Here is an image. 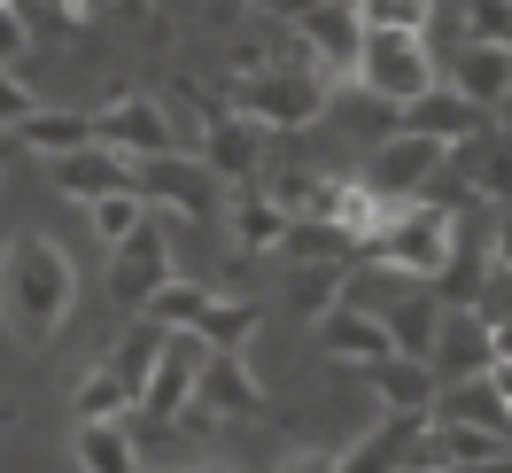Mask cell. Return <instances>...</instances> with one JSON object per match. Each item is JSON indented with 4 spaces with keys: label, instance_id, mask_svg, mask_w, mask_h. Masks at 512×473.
Wrapping results in <instances>:
<instances>
[{
    "label": "cell",
    "instance_id": "cell-1",
    "mask_svg": "<svg viewBox=\"0 0 512 473\" xmlns=\"http://www.w3.org/2000/svg\"><path fill=\"white\" fill-rule=\"evenodd\" d=\"M70 303H78V272H70V256L55 249L47 233L8 241V256H0V326H8L24 349H47L55 334H63Z\"/></svg>",
    "mask_w": 512,
    "mask_h": 473
},
{
    "label": "cell",
    "instance_id": "cell-2",
    "mask_svg": "<svg viewBox=\"0 0 512 473\" xmlns=\"http://www.w3.org/2000/svg\"><path fill=\"white\" fill-rule=\"evenodd\" d=\"M326 94H334V78H319L303 55H295V63H256V70L233 78V109L256 117V125H272V132L319 125V117H326Z\"/></svg>",
    "mask_w": 512,
    "mask_h": 473
},
{
    "label": "cell",
    "instance_id": "cell-3",
    "mask_svg": "<svg viewBox=\"0 0 512 473\" xmlns=\"http://www.w3.org/2000/svg\"><path fill=\"white\" fill-rule=\"evenodd\" d=\"M450 249H458V218H450L443 202H427V194L396 202V210H388V225L365 241V256H381V264L412 272V280H443Z\"/></svg>",
    "mask_w": 512,
    "mask_h": 473
},
{
    "label": "cell",
    "instance_id": "cell-4",
    "mask_svg": "<svg viewBox=\"0 0 512 473\" xmlns=\"http://www.w3.org/2000/svg\"><path fill=\"white\" fill-rule=\"evenodd\" d=\"M148 318H163V326H187V334H202L210 349H241V342L256 334V318H264V311H256L249 295H218V287L179 280V272H171V280L148 295Z\"/></svg>",
    "mask_w": 512,
    "mask_h": 473
},
{
    "label": "cell",
    "instance_id": "cell-5",
    "mask_svg": "<svg viewBox=\"0 0 512 473\" xmlns=\"http://www.w3.org/2000/svg\"><path fill=\"white\" fill-rule=\"evenodd\" d=\"M350 78H357V86H373V94H388L396 109H404V101H419L443 70H435V55H427V32H365Z\"/></svg>",
    "mask_w": 512,
    "mask_h": 473
},
{
    "label": "cell",
    "instance_id": "cell-6",
    "mask_svg": "<svg viewBox=\"0 0 512 473\" xmlns=\"http://www.w3.org/2000/svg\"><path fill=\"white\" fill-rule=\"evenodd\" d=\"M443 163H450L443 140H427V132L396 125L388 140H373V156H365V171H357V179L381 194V202H412V194H427L435 179H443Z\"/></svg>",
    "mask_w": 512,
    "mask_h": 473
},
{
    "label": "cell",
    "instance_id": "cell-7",
    "mask_svg": "<svg viewBox=\"0 0 512 473\" xmlns=\"http://www.w3.org/2000/svg\"><path fill=\"white\" fill-rule=\"evenodd\" d=\"M132 179L148 194V210H171V218H218V171L202 156H179V148H163V156H140L132 163Z\"/></svg>",
    "mask_w": 512,
    "mask_h": 473
},
{
    "label": "cell",
    "instance_id": "cell-8",
    "mask_svg": "<svg viewBox=\"0 0 512 473\" xmlns=\"http://www.w3.org/2000/svg\"><path fill=\"white\" fill-rule=\"evenodd\" d=\"M163 280H171V233H163L156 210H148V218L109 249V303L132 318V311H148V295H156Z\"/></svg>",
    "mask_w": 512,
    "mask_h": 473
},
{
    "label": "cell",
    "instance_id": "cell-9",
    "mask_svg": "<svg viewBox=\"0 0 512 473\" xmlns=\"http://www.w3.org/2000/svg\"><path fill=\"white\" fill-rule=\"evenodd\" d=\"M202 357H210V342H202V334H187V326H171V342H163V357H156V373H148V388H140L132 419L171 427V419L194 404V373H202Z\"/></svg>",
    "mask_w": 512,
    "mask_h": 473
},
{
    "label": "cell",
    "instance_id": "cell-10",
    "mask_svg": "<svg viewBox=\"0 0 512 473\" xmlns=\"http://www.w3.org/2000/svg\"><path fill=\"white\" fill-rule=\"evenodd\" d=\"M94 140L101 148H117V156H163V148H179V132H171V109L148 94H117L94 109Z\"/></svg>",
    "mask_w": 512,
    "mask_h": 473
},
{
    "label": "cell",
    "instance_id": "cell-11",
    "mask_svg": "<svg viewBox=\"0 0 512 473\" xmlns=\"http://www.w3.org/2000/svg\"><path fill=\"white\" fill-rule=\"evenodd\" d=\"M295 39H303V55H311L319 78H350L357 47H365V16H357V0H319V8L295 16Z\"/></svg>",
    "mask_w": 512,
    "mask_h": 473
},
{
    "label": "cell",
    "instance_id": "cell-12",
    "mask_svg": "<svg viewBox=\"0 0 512 473\" xmlns=\"http://www.w3.org/2000/svg\"><path fill=\"white\" fill-rule=\"evenodd\" d=\"M194 411L210 419H264V380L249 373L241 349H210L202 373H194Z\"/></svg>",
    "mask_w": 512,
    "mask_h": 473
},
{
    "label": "cell",
    "instance_id": "cell-13",
    "mask_svg": "<svg viewBox=\"0 0 512 473\" xmlns=\"http://www.w3.org/2000/svg\"><path fill=\"white\" fill-rule=\"evenodd\" d=\"M264 140H272V125H256L241 109H218V117L202 125V163L218 171L225 187H249L256 171H264Z\"/></svg>",
    "mask_w": 512,
    "mask_h": 473
},
{
    "label": "cell",
    "instance_id": "cell-14",
    "mask_svg": "<svg viewBox=\"0 0 512 473\" xmlns=\"http://www.w3.org/2000/svg\"><path fill=\"white\" fill-rule=\"evenodd\" d=\"M512 458V435H497V427H474V419H427V435H419L412 466H505Z\"/></svg>",
    "mask_w": 512,
    "mask_h": 473
},
{
    "label": "cell",
    "instance_id": "cell-15",
    "mask_svg": "<svg viewBox=\"0 0 512 473\" xmlns=\"http://www.w3.org/2000/svg\"><path fill=\"white\" fill-rule=\"evenodd\" d=\"M489 357H497V342H489V318H481L474 303H443V326H435L427 365H435L443 380H466V373H489Z\"/></svg>",
    "mask_w": 512,
    "mask_h": 473
},
{
    "label": "cell",
    "instance_id": "cell-16",
    "mask_svg": "<svg viewBox=\"0 0 512 473\" xmlns=\"http://www.w3.org/2000/svg\"><path fill=\"white\" fill-rule=\"evenodd\" d=\"M319 349L326 357H342V365H373V357H388L396 349V334H388L381 311H365V303H326L319 311Z\"/></svg>",
    "mask_w": 512,
    "mask_h": 473
},
{
    "label": "cell",
    "instance_id": "cell-17",
    "mask_svg": "<svg viewBox=\"0 0 512 473\" xmlns=\"http://www.w3.org/2000/svg\"><path fill=\"white\" fill-rule=\"evenodd\" d=\"M47 179H55L70 202H101V194H117V187H140V179H132V156L101 148V140L70 148V156H47Z\"/></svg>",
    "mask_w": 512,
    "mask_h": 473
},
{
    "label": "cell",
    "instance_id": "cell-18",
    "mask_svg": "<svg viewBox=\"0 0 512 473\" xmlns=\"http://www.w3.org/2000/svg\"><path fill=\"white\" fill-rule=\"evenodd\" d=\"M357 373H365V388H373L388 411H435V388H443V373H435L427 357H412V349H388V357L357 365Z\"/></svg>",
    "mask_w": 512,
    "mask_h": 473
},
{
    "label": "cell",
    "instance_id": "cell-19",
    "mask_svg": "<svg viewBox=\"0 0 512 473\" xmlns=\"http://www.w3.org/2000/svg\"><path fill=\"white\" fill-rule=\"evenodd\" d=\"M450 163H458V187L481 194V202H512V132H466L458 148H450Z\"/></svg>",
    "mask_w": 512,
    "mask_h": 473
},
{
    "label": "cell",
    "instance_id": "cell-20",
    "mask_svg": "<svg viewBox=\"0 0 512 473\" xmlns=\"http://www.w3.org/2000/svg\"><path fill=\"white\" fill-rule=\"evenodd\" d=\"M450 86L466 101H481V109L512 101V39H466L450 55Z\"/></svg>",
    "mask_w": 512,
    "mask_h": 473
},
{
    "label": "cell",
    "instance_id": "cell-21",
    "mask_svg": "<svg viewBox=\"0 0 512 473\" xmlns=\"http://www.w3.org/2000/svg\"><path fill=\"white\" fill-rule=\"evenodd\" d=\"M404 125L427 132V140H443V148H458L466 132L489 125V109H481V101H466L458 86H443V78H435V86H427L419 101H404Z\"/></svg>",
    "mask_w": 512,
    "mask_h": 473
},
{
    "label": "cell",
    "instance_id": "cell-22",
    "mask_svg": "<svg viewBox=\"0 0 512 473\" xmlns=\"http://www.w3.org/2000/svg\"><path fill=\"white\" fill-rule=\"evenodd\" d=\"M225 225H233V249H241V256H264V249H280V241H288L295 210L280 202V194L241 187V194H233V210H225Z\"/></svg>",
    "mask_w": 512,
    "mask_h": 473
},
{
    "label": "cell",
    "instance_id": "cell-23",
    "mask_svg": "<svg viewBox=\"0 0 512 473\" xmlns=\"http://www.w3.org/2000/svg\"><path fill=\"white\" fill-rule=\"evenodd\" d=\"M435 411H443V419H474V427H497V435H512V396H505L489 373L443 380V388H435Z\"/></svg>",
    "mask_w": 512,
    "mask_h": 473
},
{
    "label": "cell",
    "instance_id": "cell-24",
    "mask_svg": "<svg viewBox=\"0 0 512 473\" xmlns=\"http://www.w3.org/2000/svg\"><path fill=\"white\" fill-rule=\"evenodd\" d=\"M163 342H171V326H163V318H148V311H132V326L117 334V349L101 357V365H109V373L132 388V404H140V388H148V373H156Z\"/></svg>",
    "mask_w": 512,
    "mask_h": 473
},
{
    "label": "cell",
    "instance_id": "cell-25",
    "mask_svg": "<svg viewBox=\"0 0 512 473\" xmlns=\"http://www.w3.org/2000/svg\"><path fill=\"white\" fill-rule=\"evenodd\" d=\"M427 419H435V411H388V419H381L365 442H350V450H342V466H412V450H419V435H427Z\"/></svg>",
    "mask_w": 512,
    "mask_h": 473
},
{
    "label": "cell",
    "instance_id": "cell-26",
    "mask_svg": "<svg viewBox=\"0 0 512 473\" xmlns=\"http://www.w3.org/2000/svg\"><path fill=\"white\" fill-rule=\"evenodd\" d=\"M381 318H388V334H396V349L427 357V349H435V326H443V295H435L427 280H412V287H404V295H396Z\"/></svg>",
    "mask_w": 512,
    "mask_h": 473
},
{
    "label": "cell",
    "instance_id": "cell-27",
    "mask_svg": "<svg viewBox=\"0 0 512 473\" xmlns=\"http://www.w3.org/2000/svg\"><path fill=\"white\" fill-rule=\"evenodd\" d=\"M132 419V411H125ZM125 419H78V435H70V458L94 473H132L140 466V442L125 435Z\"/></svg>",
    "mask_w": 512,
    "mask_h": 473
},
{
    "label": "cell",
    "instance_id": "cell-28",
    "mask_svg": "<svg viewBox=\"0 0 512 473\" xmlns=\"http://www.w3.org/2000/svg\"><path fill=\"white\" fill-rule=\"evenodd\" d=\"M326 109H334V117H342V125L365 140V148H373V140H388V132L404 125V109H396L388 94H373V86H357V78L342 86V94H326Z\"/></svg>",
    "mask_w": 512,
    "mask_h": 473
},
{
    "label": "cell",
    "instance_id": "cell-29",
    "mask_svg": "<svg viewBox=\"0 0 512 473\" xmlns=\"http://www.w3.org/2000/svg\"><path fill=\"white\" fill-rule=\"evenodd\" d=\"M16 140H24L32 156H70V148L94 140V117H86V109H32V117L16 125Z\"/></svg>",
    "mask_w": 512,
    "mask_h": 473
},
{
    "label": "cell",
    "instance_id": "cell-30",
    "mask_svg": "<svg viewBox=\"0 0 512 473\" xmlns=\"http://www.w3.org/2000/svg\"><path fill=\"white\" fill-rule=\"evenodd\" d=\"M350 249H357V241L334 218H295L288 241H280V256H295V264H342Z\"/></svg>",
    "mask_w": 512,
    "mask_h": 473
},
{
    "label": "cell",
    "instance_id": "cell-31",
    "mask_svg": "<svg viewBox=\"0 0 512 473\" xmlns=\"http://www.w3.org/2000/svg\"><path fill=\"white\" fill-rule=\"evenodd\" d=\"M86 218H94V233L109 241V249H117L132 225L148 218V194H140V187H117V194H101V202H86Z\"/></svg>",
    "mask_w": 512,
    "mask_h": 473
},
{
    "label": "cell",
    "instance_id": "cell-32",
    "mask_svg": "<svg viewBox=\"0 0 512 473\" xmlns=\"http://www.w3.org/2000/svg\"><path fill=\"white\" fill-rule=\"evenodd\" d=\"M70 404H78V419H125V411H132V388L109 373V365H94V373L78 380V396H70Z\"/></svg>",
    "mask_w": 512,
    "mask_h": 473
},
{
    "label": "cell",
    "instance_id": "cell-33",
    "mask_svg": "<svg viewBox=\"0 0 512 473\" xmlns=\"http://www.w3.org/2000/svg\"><path fill=\"white\" fill-rule=\"evenodd\" d=\"M365 32H427L435 24V0H357Z\"/></svg>",
    "mask_w": 512,
    "mask_h": 473
},
{
    "label": "cell",
    "instance_id": "cell-34",
    "mask_svg": "<svg viewBox=\"0 0 512 473\" xmlns=\"http://www.w3.org/2000/svg\"><path fill=\"white\" fill-rule=\"evenodd\" d=\"M288 295H295V311H303V318H319L326 303H342V272H334V264H295Z\"/></svg>",
    "mask_w": 512,
    "mask_h": 473
},
{
    "label": "cell",
    "instance_id": "cell-35",
    "mask_svg": "<svg viewBox=\"0 0 512 473\" xmlns=\"http://www.w3.org/2000/svg\"><path fill=\"white\" fill-rule=\"evenodd\" d=\"M32 55V16L16 0H0V63H24Z\"/></svg>",
    "mask_w": 512,
    "mask_h": 473
},
{
    "label": "cell",
    "instance_id": "cell-36",
    "mask_svg": "<svg viewBox=\"0 0 512 473\" xmlns=\"http://www.w3.org/2000/svg\"><path fill=\"white\" fill-rule=\"evenodd\" d=\"M474 311L481 318H512V272L489 256V272H481V295H474Z\"/></svg>",
    "mask_w": 512,
    "mask_h": 473
},
{
    "label": "cell",
    "instance_id": "cell-37",
    "mask_svg": "<svg viewBox=\"0 0 512 473\" xmlns=\"http://www.w3.org/2000/svg\"><path fill=\"white\" fill-rule=\"evenodd\" d=\"M32 109H39V101H32V86L16 78V63H0V125L16 132L24 117H32Z\"/></svg>",
    "mask_w": 512,
    "mask_h": 473
},
{
    "label": "cell",
    "instance_id": "cell-38",
    "mask_svg": "<svg viewBox=\"0 0 512 473\" xmlns=\"http://www.w3.org/2000/svg\"><path fill=\"white\" fill-rule=\"evenodd\" d=\"M474 39H512V0H474Z\"/></svg>",
    "mask_w": 512,
    "mask_h": 473
},
{
    "label": "cell",
    "instance_id": "cell-39",
    "mask_svg": "<svg viewBox=\"0 0 512 473\" xmlns=\"http://www.w3.org/2000/svg\"><path fill=\"white\" fill-rule=\"evenodd\" d=\"M489 256H497V264L512 272V202L497 210V225H489Z\"/></svg>",
    "mask_w": 512,
    "mask_h": 473
},
{
    "label": "cell",
    "instance_id": "cell-40",
    "mask_svg": "<svg viewBox=\"0 0 512 473\" xmlns=\"http://www.w3.org/2000/svg\"><path fill=\"white\" fill-rule=\"evenodd\" d=\"M249 8H256V16H288V24H295V16H303V8H319V0H249Z\"/></svg>",
    "mask_w": 512,
    "mask_h": 473
},
{
    "label": "cell",
    "instance_id": "cell-41",
    "mask_svg": "<svg viewBox=\"0 0 512 473\" xmlns=\"http://www.w3.org/2000/svg\"><path fill=\"white\" fill-rule=\"evenodd\" d=\"M117 8H125V16H148V8H156V0H117Z\"/></svg>",
    "mask_w": 512,
    "mask_h": 473
}]
</instances>
